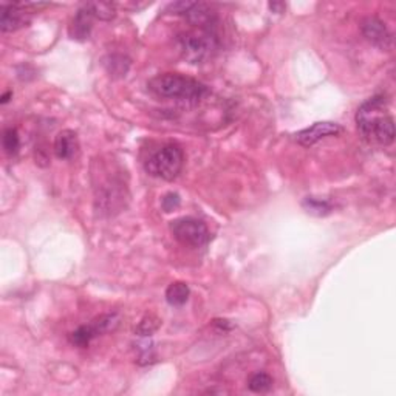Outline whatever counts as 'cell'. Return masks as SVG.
<instances>
[{"instance_id": "6da1fadb", "label": "cell", "mask_w": 396, "mask_h": 396, "mask_svg": "<svg viewBox=\"0 0 396 396\" xmlns=\"http://www.w3.org/2000/svg\"><path fill=\"white\" fill-rule=\"evenodd\" d=\"M356 124L361 136L370 144L390 146L395 139V121L383 95L362 103L356 112Z\"/></svg>"}, {"instance_id": "7a4b0ae2", "label": "cell", "mask_w": 396, "mask_h": 396, "mask_svg": "<svg viewBox=\"0 0 396 396\" xmlns=\"http://www.w3.org/2000/svg\"><path fill=\"white\" fill-rule=\"evenodd\" d=\"M147 87L160 99L175 101V103L186 106L198 104L209 93V89L203 82L178 73L155 76L147 82Z\"/></svg>"}, {"instance_id": "3957f363", "label": "cell", "mask_w": 396, "mask_h": 396, "mask_svg": "<svg viewBox=\"0 0 396 396\" xmlns=\"http://www.w3.org/2000/svg\"><path fill=\"white\" fill-rule=\"evenodd\" d=\"M181 56L191 64H203L209 60L219 49V37L214 27H196L184 31L177 37Z\"/></svg>"}, {"instance_id": "277c9868", "label": "cell", "mask_w": 396, "mask_h": 396, "mask_svg": "<svg viewBox=\"0 0 396 396\" xmlns=\"http://www.w3.org/2000/svg\"><path fill=\"white\" fill-rule=\"evenodd\" d=\"M184 165V152L177 143H167L161 146L144 161L146 172L161 178V180L172 181L180 175Z\"/></svg>"}, {"instance_id": "5b68a950", "label": "cell", "mask_w": 396, "mask_h": 396, "mask_svg": "<svg viewBox=\"0 0 396 396\" xmlns=\"http://www.w3.org/2000/svg\"><path fill=\"white\" fill-rule=\"evenodd\" d=\"M170 232L181 245L191 248L205 246L211 237L206 223L193 217H181L170 222Z\"/></svg>"}, {"instance_id": "8992f818", "label": "cell", "mask_w": 396, "mask_h": 396, "mask_svg": "<svg viewBox=\"0 0 396 396\" xmlns=\"http://www.w3.org/2000/svg\"><path fill=\"white\" fill-rule=\"evenodd\" d=\"M118 324H120L118 314L110 313V314L99 316L98 319H95L91 324L82 325V327L76 328L75 331L70 333L68 339L73 345L79 347V348H85V347H89L91 340L98 338L99 335L115 330L116 327H118Z\"/></svg>"}, {"instance_id": "52a82bcc", "label": "cell", "mask_w": 396, "mask_h": 396, "mask_svg": "<svg viewBox=\"0 0 396 396\" xmlns=\"http://www.w3.org/2000/svg\"><path fill=\"white\" fill-rule=\"evenodd\" d=\"M44 6H46V4H2L0 30L2 33H11V31L27 27L31 20V14Z\"/></svg>"}, {"instance_id": "ba28073f", "label": "cell", "mask_w": 396, "mask_h": 396, "mask_svg": "<svg viewBox=\"0 0 396 396\" xmlns=\"http://www.w3.org/2000/svg\"><path fill=\"white\" fill-rule=\"evenodd\" d=\"M344 129L339 126L336 122L331 121H321V122H314L312 127H307L304 130L298 132L296 135V141L305 147H312L316 143H319L321 139L328 138V136H338L339 134H343Z\"/></svg>"}, {"instance_id": "9c48e42d", "label": "cell", "mask_w": 396, "mask_h": 396, "mask_svg": "<svg viewBox=\"0 0 396 396\" xmlns=\"http://www.w3.org/2000/svg\"><path fill=\"white\" fill-rule=\"evenodd\" d=\"M361 31H362L364 37H366L369 42L376 45L378 49H381V50L392 49L393 39H392L390 31L387 30L385 23L383 20H379L378 18L364 19L361 23Z\"/></svg>"}, {"instance_id": "30bf717a", "label": "cell", "mask_w": 396, "mask_h": 396, "mask_svg": "<svg viewBox=\"0 0 396 396\" xmlns=\"http://www.w3.org/2000/svg\"><path fill=\"white\" fill-rule=\"evenodd\" d=\"M79 151V141L75 130L65 129L54 139V153L59 160H72Z\"/></svg>"}, {"instance_id": "8fae6325", "label": "cell", "mask_w": 396, "mask_h": 396, "mask_svg": "<svg viewBox=\"0 0 396 396\" xmlns=\"http://www.w3.org/2000/svg\"><path fill=\"white\" fill-rule=\"evenodd\" d=\"M93 14L87 8V5H84L79 11L76 13V15L73 18L72 23L68 27V34L72 39H76V41H85L89 39L90 33H91V27H93Z\"/></svg>"}, {"instance_id": "7c38bea8", "label": "cell", "mask_w": 396, "mask_h": 396, "mask_svg": "<svg viewBox=\"0 0 396 396\" xmlns=\"http://www.w3.org/2000/svg\"><path fill=\"white\" fill-rule=\"evenodd\" d=\"M189 286L184 282H174L167 286L166 300L172 307H183L189 299Z\"/></svg>"}, {"instance_id": "4fadbf2b", "label": "cell", "mask_w": 396, "mask_h": 396, "mask_svg": "<svg viewBox=\"0 0 396 396\" xmlns=\"http://www.w3.org/2000/svg\"><path fill=\"white\" fill-rule=\"evenodd\" d=\"M273 378H271L265 371H255L248 379V389L254 393H268L273 389Z\"/></svg>"}, {"instance_id": "5bb4252c", "label": "cell", "mask_w": 396, "mask_h": 396, "mask_svg": "<svg viewBox=\"0 0 396 396\" xmlns=\"http://www.w3.org/2000/svg\"><path fill=\"white\" fill-rule=\"evenodd\" d=\"M130 62L127 58L120 56V54H113V56H108V59L106 60V68L107 72L110 73L112 76H118L122 77L126 76L129 72Z\"/></svg>"}, {"instance_id": "9a60e30c", "label": "cell", "mask_w": 396, "mask_h": 396, "mask_svg": "<svg viewBox=\"0 0 396 396\" xmlns=\"http://www.w3.org/2000/svg\"><path fill=\"white\" fill-rule=\"evenodd\" d=\"M304 207L307 209V212L314 214V215H327L331 212V203L328 200L316 198V197H308L304 201Z\"/></svg>"}, {"instance_id": "2e32d148", "label": "cell", "mask_w": 396, "mask_h": 396, "mask_svg": "<svg viewBox=\"0 0 396 396\" xmlns=\"http://www.w3.org/2000/svg\"><path fill=\"white\" fill-rule=\"evenodd\" d=\"M89 10L91 11L93 18L101 20H110L115 18V6L112 4L104 2H95V4H85Z\"/></svg>"}, {"instance_id": "e0dca14e", "label": "cell", "mask_w": 396, "mask_h": 396, "mask_svg": "<svg viewBox=\"0 0 396 396\" xmlns=\"http://www.w3.org/2000/svg\"><path fill=\"white\" fill-rule=\"evenodd\" d=\"M2 146H4V149L8 155L18 153L19 147H20V138H19L18 130L11 129V127L6 129L4 132V136H2Z\"/></svg>"}, {"instance_id": "ac0fdd59", "label": "cell", "mask_w": 396, "mask_h": 396, "mask_svg": "<svg viewBox=\"0 0 396 396\" xmlns=\"http://www.w3.org/2000/svg\"><path fill=\"white\" fill-rule=\"evenodd\" d=\"M160 319L158 317H155V316H146L144 319L139 322V325L136 327V330H135V333L138 336H152L155 331L158 330V327H160Z\"/></svg>"}, {"instance_id": "d6986e66", "label": "cell", "mask_w": 396, "mask_h": 396, "mask_svg": "<svg viewBox=\"0 0 396 396\" xmlns=\"http://www.w3.org/2000/svg\"><path fill=\"white\" fill-rule=\"evenodd\" d=\"M180 203H181L180 196H178V193H175V192H169V193H166L165 197H162L161 207L165 212H172V211H175L178 206H180Z\"/></svg>"}, {"instance_id": "ffe728a7", "label": "cell", "mask_w": 396, "mask_h": 396, "mask_svg": "<svg viewBox=\"0 0 396 396\" xmlns=\"http://www.w3.org/2000/svg\"><path fill=\"white\" fill-rule=\"evenodd\" d=\"M10 98H13V93H11V91H8V93H5V95H4L2 98H0V103H2V104H6L8 101H10Z\"/></svg>"}]
</instances>
